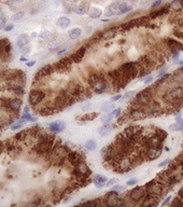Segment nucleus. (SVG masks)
Listing matches in <instances>:
<instances>
[{"label":"nucleus","mask_w":183,"mask_h":207,"mask_svg":"<svg viewBox=\"0 0 183 207\" xmlns=\"http://www.w3.org/2000/svg\"><path fill=\"white\" fill-rule=\"evenodd\" d=\"M154 94H155V89H154V86L145 88L143 91H141L138 94L135 95L130 106L140 107V108L145 109L154 101Z\"/></svg>","instance_id":"f257e3e1"},{"label":"nucleus","mask_w":183,"mask_h":207,"mask_svg":"<svg viewBox=\"0 0 183 207\" xmlns=\"http://www.w3.org/2000/svg\"><path fill=\"white\" fill-rule=\"evenodd\" d=\"M144 188H145V190H147L148 193H150V194L156 197L158 200L160 199L162 200L163 197L167 194V192H168V189L165 188V187L163 186L161 182H158L156 179L151 180L150 182H148V184L144 186Z\"/></svg>","instance_id":"f03ea898"},{"label":"nucleus","mask_w":183,"mask_h":207,"mask_svg":"<svg viewBox=\"0 0 183 207\" xmlns=\"http://www.w3.org/2000/svg\"><path fill=\"white\" fill-rule=\"evenodd\" d=\"M73 175L77 179V182L86 181L92 175V171L87 166V164L84 162V160H82L81 162H79L77 165L73 166Z\"/></svg>","instance_id":"7ed1b4c3"},{"label":"nucleus","mask_w":183,"mask_h":207,"mask_svg":"<svg viewBox=\"0 0 183 207\" xmlns=\"http://www.w3.org/2000/svg\"><path fill=\"white\" fill-rule=\"evenodd\" d=\"M134 164H132V161L130 159L129 154H124V155L120 156L114 163V166L113 169L117 171L119 173H127V172L132 171L134 168Z\"/></svg>","instance_id":"20e7f679"},{"label":"nucleus","mask_w":183,"mask_h":207,"mask_svg":"<svg viewBox=\"0 0 183 207\" xmlns=\"http://www.w3.org/2000/svg\"><path fill=\"white\" fill-rule=\"evenodd\" d=\"M104 205L106 206H121L126 204V202L124 201V199H121L119 197V192L117 191H113L111 190L110 192L107 193V195L104 197Z\"/></svg>","instance_id":"39448f33"},{"label":"nucleus","mask_w":183,"mask_h":207,"mask_svg":"<svg viewBox=\"0 0 183 207\" xmlns=\"http://www.w3.org/2000/svg\"><path fill=\"white\" fill-rule=\"evenodd\" d=\"M127 118L130 121H139V120H143L148 117L147 111L144 108H140V107H135L130 106L129 111L127 112Z\"/></svg>","instance_id":"423d86ee"},{"label":"nucleus","mask_w":183,"mask_h":207,"mask_svg":"<svg viewBox=\"0 0 183 207\" xmlns=\"http://www.w3.org/2000/svg\"><path fill=\"white\" fill-rule=\"evenodd\" d=\"M147 194V190L144 187H136L128 193V200L132 201L134 204H140V202L143 200L144 195Z\"/></svg>","instance_id":"0eeeda50"},{"label":"nucleus","mask_w":183,"mask_h":207,"mask_svg":"<svg viewBox=\"0 0 183 207\" xmlns=\"http://www.w3.org/2000/svg\"><path fill=\"white\" fill-rule=\"evenodd\" d=\"M45 93L42 90H39V89H35L30 92L29 94V104L32 106H37V105L41 104L45 98Z\"/></svg>","instance_id":"6e6552de"},{"label":"nucleus","mask_w":183,"mask_h":207,"mask_svg":"<svg viewBox=\"0 0 183 207\" xmlns=\"http://www.w3.org/2000/svg\"><path fill=\"white\" fill-rule=\"evenodd\" d=\"M92 90H93L94 93L96 94H102V93L109 91V88H110V84H109V81L107 78L102 77L101 79L99 80L98 82H96L93 86H91Z\"/></svg>","instance_id":"1a4fd4ad"},{"label":"nucleus","mask_w":183,"mask_h":207,"mask_svg":"<svg viewBox=\"0 0 183 207\" xmlns=\"http://www.w3.org/2000/svg\"><path fill=\"white\" fill-rule=\"evenodd\" d=\"M145 111H147L148 115H151V117H158V115L162 114L164 110H163L162 105L160 103H157V101L154 99V101L145 108Z\"/></svg>","instance_id":"9d476101"},{"label":"nucleus","mask_w":183,"mask_h":207,"mask_svg":"<svg viewBox=\"0 0 183 207\" xmlns=\"http://www.w3.org/2000/svg\"><path fill=\"white\" fill-rule=\"evenodd\" d=\"M163 152V147L158 148H147L144 153V159L145 161H154L157 158H160L162 155Z\"/></svg>","instance_id":"9b49d317"},{"label":"nucleus","mask_w":183,"mask_h":207,"mask_svg":"<svg viewBox=\"0 0 183 207\" xmlns=\"http://www.w3.org/2000/svg\"><path fill=\"white\" fill-rule=\"evenodd\" d=\"M66 160L68 161L69 164L75 166V165H77L79 162H81L82 160H84V155L82 153H80V152L70 151V152H68V154H67Z\"/></svg>","instance_id":"f8f14e48"},{"label":"nucleus","mask_w":183,"mask_h":207,"mask_svg":"<svg viewBox=\"0 0 183 207\" xmlns=\"http://www.w3.org/2000/svg\"><path fill=\"white\" fill-rule=\"evenodd\" d=\"M22 104L23 103H22V101L19 98H11V99L6 98L4 106H6L9 110L13 111V112H17V111L21 109Z\"/></svg>","instance_id":"ddd939ff"},{"label":"nucleus","mask_w":183,"mask_h":207,"mask_svg":"<svg viewBox=\"0 0 183 207\" xmlns=\"http://www.w3.org/2000/svg\"><path fill=\"white\" fill-rule=\"evenodd\" d=\"M139 205L143 206V207H147V206H156L158 205V199L154 195L150 194V193L147 192V194L144 195L143 200L140 202Z\"/></svg>","instance_id":"4468645a"},{"label":"nucleus","mask_w":183,"mask_h":207,"mask_svg":"<svg viewBox=\"0 0 183 207\" xmlns=\"http://www.w3.org/2000/svg\"><path fill=\"white\" fill-rule=\"evenodd\" d=\"M11 43L8 39H0V56L6 57L11 52Z\"/></svg>","instance_id":"2eb2a0df"},{"label":"nucleus","mask_w":183,"mask_h":207,"mask_svg":"<svg viewBox=\"0 0 183 207\" xmlns=\"http://www.w3.org/2000/svg\"><path fill=\"white\" fill-rule=\"evenodd\" d=\"M66 127V124L63 121H56L53 122L49 125V130L54 134H57V133H60L64 128Z\"/></svg>","instance_id":"dca6fc26"},{"label":"nucleus","mask_w":183,"mask_h":207,"mask_svg":"<svg viewBox=\"0 0 183 207\" xmlns=\"http://www.w3.org/2000/svg\"><path fill=\"white\" fill-rule=\"evenodd\" d=\"M29 42H30V37L27 36V35H25V34L21 35V36L17 38V41H16L17 47H18L21 50L29 47Z\"/></svg>","instance_id":"f3484780"},{"label":"nucleus","mask_w":183,"mask_h":207,"mask_svg":"<svg viewBox=\"0 0 183 207\" xmlns=\"http://www.w3.org/2000/svg\"><path fill=\"white\" fill-rule=\"evenodd\" d=\"M165 43H166L167 48L169 49H178L179 51H183V44L181 42H179L178 40H175L173 38H167L165 40Z\"/></svg>","instance_id":"a211bd4d"},{"label":"nucleus","mask_w":183,"mask_h":207,"mask_svg":"<svg viewBox=\"0 0 183 207\" xmlns=\"http://www.w3.org/2000/svg\"><path fill=\"white\" fill-rule=\"evenodd\" d=\"M107 181H108L107 177L101 176V175L94 176L93 180H92V182H93V184H95L97 188H102V187H104V186H106V184H107Z\"/></svg>","instance_id":"6ab92c4d"},{"label":"nucleus","mask_w":183,"mask_h":207,"mask_svg":"<svg viewBox=\"0 0 183 207\" xmlns=\"http://www.w3.org/2000/svg\"><path fill=\"white\" fill-rule=\"evenodd\" d=\"M54 71V67L51 66V65H47V66L42 67L40 70L37 73V78H43V77H47L49 75H51Z\"/></svg>","instance_id":"aec40b11"},{"label":"nucleus","mask_w":183,"mask_h":207,"mask_svg":"<svg viewBox=\"0 0 183 207\" xmlns=\"http://www.w3.org/2000/svg\"><path fill=\"white\" fill-rule=\"evenodd\" d=\"M85 52H86V48H80L77 52H75L72 56H71V60H72L73 63H80L83 58V56L85 55Z\"/></svg>","instance_id":"412c9836"},{"label":"nucleus","mask_w":183,"mask_h":207,"mask_svg":"<svg viewBox=\"0 0 183 207\" xmlns=\"http://www.w3.org/2000/svg\"><path fill=\"white\" fill-rule=\"evenodd\" d=\"M10 90L14 93L17 96H22V95L25 94V90H24L23 85H19V84H13L10 86Z\"/></svg>","instance_id":"4be33fe9"},{"label":"nucleus","mask_w":183,"mask_h":207,"mask_svg":"<svg viewBox=\"0 0 183 207\" xmlns=\"http://www.w3.org/2000/svg\"><path fill=\"white\" fill-rule=\"evenodd\" d=\"M115 14H117L116 2H114V3H112L111 6H109L108 8L106 9V11H104V15H106V16H112V15H115Z\"/></svg>","instance_id":"5701e85b"},{"label":"nucleus","mask_w":183,"mask_h":207,"mask_svg":"<svg viewBox=\"0 0 183 207\" xmlns=\"http://www.w3.org/2000/svg\"><path fill=\"white\" fill-rule=\"evenodd\" d=\"M73 12L75 13V14L78 15H84L86 14V13L88 12V9H87V6L86 4H80V6H77L73 8Z\"/></svg>","instance_id":"b1692460"},{"label":"nucleus","mask_w":183,"mask_h":207,"mask_svg":"<svg viewBox=\"0 0 183 207\" xmlns=\"http://www.w3.org/2000/svg\"><path fill=\"white\" fill-rule=\"evenodd\" d=\"M57 25L59 26V27L62 28H67L69 25H70V19H69V17H66V16H60L59 19H57Z\"/></svg>","instance_id":"393cba45"},{"label":"nucleus","mask_w":183,"mask_h":207,"mask_svg":"<svg viewBox=\"0 0 183 207\" xmlns=\"http://www.w3.org/2000/svg\"><path fill=\"white\" fill-rule=\"evenodd\" d=\"M88 16L91 17V19H98V17H100L101 16V14H102V12H101V10L100 9H98V8H91V9H88Z\"/></svg>","instance_id":"a878e982"},{"label":"nucleus","mask_w":183,"mask_h":207,"mask_svg":"<svg viewBox=\"0 0 183 207\" xmlns=\"http://www.w3.org/2000/svg\"><path fill=\"white\" fill-rule=\"evenodd\" d=\"M111 130H112V126H111L110 124H104V125H102L101 127H99V130H98V134H99L100 136H107V135L111 132Z\"/></svg>","instance_id":"bb28decb"},{"label":"nucleus","mask_w":183,"mask_h":207,"mask_svg":"<svg viewBox=\"0 0 183 207\" xmlns=\"http://www.w3.org/2000/svg\"><path fill=\"white\" fill-rule=\"evenodd\" d=\"M169 8L175 11H181L183 9V4L181 0H173V1H171L170 3H169Z\"/></svg>","instance_id":"cd10ccee"},{"label":"nucleus","mask_w":183,"mask_h":207,"mask_svg":"<svg viewBox=\"0 0 183 207\" xmlns=\"http://www.w3.org/2000/svg\"><path fill=\"white\" fill-rule=\"evenodd\" d=\"M68 35L70 39H78L82 35V30L81 28H73V29L69 30Z\"/></svg>","instance_id":"c85d7f7f"},{"label":"nucleus","mask_w":183,"mask_h":207,"mask_svg":"<svg viewBox=\"0 0 183 207\" xmlns=\"http://www.w3.org/2000/svg\"><path fill=\"white\" fill-rule=\"evenodd\" d=\"M116 31H117V28H111V29L107 30V31L101 32V37L104 39H110V38H112V37L115 36Z\"/></svg>","instance_id":"c756f323"},{"label":"nucleus","mask_w":183,"mask_h":207,"mask_svg":"<svg viewBox=\"0 0 183 207\" xmlns=\"http://www.w3.org/2000/svg\"><path fill=\"white\" fill-rule=\"evenodd\" d=\"M96 147H97V143H96V141L93 140V139L87 140L85 143V145H84V149H86L87 151H94V150L96 149Z\"/></svg>","instance_id":"7c9ffc66"},{"label":"nucleus","mask_w":183,"mask_h":207,"mask_svg":"<svg viewBox=\"0 0 183 207\" xmlns=\"http://www.w3.org/2000/svg\"><path fill=\"white\" fill-rule=\"evenodd\" d=\"M28 134H29V130H21L19 133H17L16 135H15V139L16 140H26L28 137Z\"/></svg>","instance_id":"2f4dec72"},{"label":"nucleus","mask_w":183,"mask_h":207,"mask_svg":"<svg viewBox=\"0 0 183 207\" xmlns=\"http://www.w3.org/2000/svg\"><path fill=\"white\" fill-rule=\"evenodd\" d=\"M114 109V104L112 103H104V105L101 106V108H100V110L104 111V112H111V111Z\"/></svg>","instance_id":"473e14b6"},{"label":"nucleus","mask_w":183,"mask_h":207,"mask_svg":"<svg viewBox=\"0 0 183 207\" xmlns=\"http://www.w3.org/2000/svg\"><path fill=\"white\" fill-rule=\"evenodd\" d=\"M113 117H114V115H113L112 113L108 112L106 115H104V117L101 118V122L104 124H110L111 122H112V120H113Z\"/></svg>","instance_id":"72a5a7b5"},{"label":"nucleus","mask_w":183,"mask_h":207,"mask_svg":"<svg viewBox=\"0 0 183 207\" xmlns=\"http://www.w3.org/2000/svg\"><path fill=\"white\" fill-rule=\"evenodd\" d=\"M97 113H91V112H88V113H86V114H84V115H82V117H80V118H78V119H81L82 121H91V120H93V119H95L96 117H97Z\"/></svg>","instance_id":"f704fd0d"},{"label":"nucleus","mask_w":183,"mask_h":207,"mask_svg":"<svg viewBox=\"0 0 183 207\" xmlns=\"http://www.w3.org/2000/svg\"><path fill=\"white\" fill-rule=\"evenodd\" d=\"M24 16H25V13L24 12H17V13H15L14 15L12 16V21L13 22H15V23H17V22H21L22 19H24Z\"/></svg>","instance_id":"c9c22d12"},{"label":"nucleus","mask_w":183,"mask_h":207,"mask_svg":"<svg viewBox=\"0 0 183 207\" xmlns=\"http://www.w3.org/2000/svg\"><path fill=\"white\" fill-rule=\"evenodd\" d=\"M22 119H23L24 121H31V122L37 121V118L36 117H32V115L30 114L29 112H24L23 115H22Z\"/></svg>","instance_id":"e433bc0d"},{"label":"nucleus","mask_w":183,"mask_h":207,"mask_svg":"<svg viewBox=\"0 0 183 207\" xmlns=\"http://www.w3.org/2000/svg\"><path fill=\"white\" fill-rule=\"evenodd\" d=\"M24 123H25V121H24L23 119H22L21 121H16L14 124H12V125H11V130H18V128L23 127Z\"/></svg>","instance_id":"4c0bfd02"},{"label":"nucleus","mask_w":183,"mask_h":207,"mask_svg":"<svg viewBox=\"0 0 183 207\" xmlns=\"http://www.w3.org/2000/svg\"><path fill=\"white\" fill-rule=\"evenodd\" d=\"M182 126L180 125V124L178 123H173V124H170L169 125V130H173V132H177V130H182Z\"/></svg>","instance_id":"58836bf2"},{"label":"nucleus","mask_w":183,"mask_h":207,"mask_svg":"<svg viewBox=\"0 0 183 207\" xmlns=\"http://www.w3.org/2000/svg\"><path fill=\"white\" fill-rule=\"evenodd\" d=\"M38 36L39 38L41 39H47L51 36V31H49V30H42V31H40V34H39Z\"/></svg>","instance_id":"ea45409f"},{"label":"nucleus","mask_w":183,"mask_h":207,"mask_svg":"<svg viewBox=\"0 0 183 207\" xmlns=\"http://www.w3.org/2000/svg\"><path fill=\"white\" fill-rule=\"evenodd\" d=\"M142 80H143V82H144L145 84H149V83H151V82L154 80V76L153 75H148L147 77L142 78Z\"/></svg>","instance_id":"a19ab883"},{"label":"nucleus","mask_w":183,"mask_h":207,"mask_svg":"<svg viewBox=\"0 0 183 207\" xmlns=\"http://www.w3.org/2000/svg\"><path fill=\"white\" fill-rule=\"evenodd\" d=\"M170 205L171 206H183V203H182V201L179 199V197H178V195H177V197L173 200V202L170 204Z\"/></svg>","instance_id":"79ce46f5"},{"label":"nucleus","mask_w":183,"mask_h":207,"mask_svg":"<svg viewBox=\"0 0 183 207\" xmlns=\"http://www.w3.org/2000/svg\"><path fill=\"white\" fill-rule=\"evenodd\" d=\"M137 181H138V179H137V178H130V179L128 180L127 182H126V184H127V186H129V187H132V186H135V184H137Z\"/></svg>","instance_id":"37998d69"},{"label":"nucleus","mask_w":183,"mask_h":207,"mask_svg":"<svg viewBox=\"0 0 183 207\" xmlns=\"http://www.w3.org/2000/svg\"><path fill=\"white\" fill-rule=\"evenodd\" d=\"M121 112H122V109H121V108H117V109H113V110L111 111V113H112V114L114 115L115 118L120 117V115H121Z\"/></svg>","instance_id":"c03bdc74"},{"label":"nucleus","mask_w":183,"mask_h":207,"mask_svg":"<svg viewBox=\"0 0 183 207\" xmlns=\"http://www.w3.org/2000/svg\"><path fill=\"white\" fill-rule=\"evenodd\" d=\"M6 19L4 16H1L0 17V30L1 29H4V27H6Z\"/></svg>","instance_id":"a18cd8bd"},{"label":"nucleus","mask_w":183,"mask_h":207,"mask_svg":"<svg viewBox=\"0 0 183 207\" xmlns=\"http://www.w3.org/2000/svg\"><path fill=\"white\" fill-rule=\"evenodd\" d=\"M117 182V179L116 178H111L110 180H108L107 181V184H106V186H108V187H112L113 184H115Z\"/></svg>","instance_id":"49530a36"},{"label":"nucleus","mask_w":183,"mask_h":207,"mask_svg":"<svg viewBox=\"0 0 183 207\" xmlns=\"http://www.w3.org/2000/svg\"><path fill=\"white\" fill-rule=\"evenodd\" d=\"M135 95H136V92H135V91H129V92L125 93L124 97H125V98H132V97H134Z\"/></svg>","instance_id":"de8ad7c7"},{"label":"nucleus","mask_w":183,"mask_h":207,"mask_svg":"<svg viewBox=\"0 0 183 207\" xmlns=\"http://www.w3.org/2000/svg\"><path fill=\"white\" fill-rule=\"evenodd\" d=\"M111 190L113 191H117V192H120V191L124 190V187L121 186V184H115V186H113L112 188H111Z\"/></svg>","instance_id":"09e8293b"},{"label":"nucleus","mask_w":183,"mask_h":207,"mask_svg":"<svg viewBox=\"0 0 183 207\" xmlns=\"http://www.w3.org/2000/svg\"><path fill=\"white\" fill-rule=\"evenodd\" d=\"M166 71H167V68H166V67L163 66L162 68L160 69V72H158V78L163 77V76H164L165 73H166Z\"/></svg>","instance_id":"8fccbe9b"},{"label":"nucleus","mask_w":183,"mask_h":207,"mask_svg":"<svg viewBox=\"0 0 183 207\" xmlns=\"http://www.w3.org/2000/svg\"><path fill=\"white\" fill-rule=\"evenodd\" d=\"M169 161H170V160H169V159H166V160H165V161H163V162H161L160 164H158V167H160V168H161V167L166 166L167 164H169Z\"/></svg>","instance_id":"3c124183"},{"label":"nucleus","mask_w":183,"mask_h":207,"mask_svg":"<svg viewBox=\"0 0 183 207\" xmlns=\"http://www.w3.org/2000/svg\"><path fill=\"white\" fill-rule=\"evenodd\" d=\"M162 1H163V0H155V1L152 3V8L154 9V8H156V6H161V4H162Z\"/></svg>","instance_id":"603ef678"},{"label":"nucleus","mask_w":183,"mask_h":207,"mask_svg":"<svg viewBox=\"0 0 183 207\" xmlns=\"http://www.w3.org/2000/svg\"><path fill=\"white\" fill-rule=\"evenodd\" d=\"M178 197H179V199L181 200L182 203H183V187L179 190V192H178Z\"/></svg>","instance_id":"864d4df0"},{"label":"nucleus","mask_w":183,"mask_h":207,"mask_svg":"<svg viewBox=\"0 0 183 207\" xmlns=\"http://www.w3.org/2000/svg\"><path fill=\"white\" fill-rule=\"evenodd\" d=\"M121 98H122V95H120V94L114 95V96L111 98V101H119V99H121Z\"/></svg>","instance_id":"5fc2aeb1"},{"label":"nucleus","mask_w":183,"mask_h":207,"mask_svg":"<svg viewBox=\"0 0 183 207\" xmlns=\"http://www.w3.org/2000/svg\"><path fill=\"white\" fill-rule=\"evenodd\" d=\"M176 121H177V122H176V123L180 124V125H181L182 127H183V119H182L181 117H180V115H179V117H177V119H176Z\"/></svg>","instance_id":"6e6d98bb"},{"label":"nucleus","mask_w":183,"mask_h":207,"mask_svg":"<svg viewBox=\"0 0 183 207\" xmlns=\"http://www.w3.org/2000/svg\"><path fill=\"white\" fill-rule=\"evenodd\" d=\"M170 200H171V195H169V197H166V200H165V201L162 203V206H165V205H166V204H168L169 202H170Z\"/></svg>","instance_id":"4d7b16f0"},{"label":"nucleus","mask_w":183,"mask_h":207,"mask_svg":"<svg viewBox=\"0 0 183 207\" xmlns=\"http://www.w3.org/2000/svg\"><path fill=\"white\" fill-rule=\"evenodd\" d=\"M13 27H14V26H13L12 24H10V25H8V26L4 27V30H6V31H10V30L13 29Z\"/></svg>","instance_id":"13d9d810"},{"label":"nucleus","mask_w":183,"mask_h":207,"mask_svg":"<svg viewBox=\"0 0 183 207\" xmlns=\"http://www.w3.org/2000/svg\"><path fill=\"white\" fill-rule=\"evenodd\" d=\"M67 51H68V49H63V50H60V51H58V52H57V55H58V56L63 55V54H65Z\"/></svg>","instance_id":"bf43d9fd"},{"label":"nucleus","mask_w":183,"mask_h":207,"mask_svg":"<svg viewBox=\"0 0 183 207\" xmlns=\"http://www.w3.org/2000/svg\"><path fill=\"white\" fill-rule=\"evenodd\" d=\"M36 65V60H31V62H28L27 63V66L28 67H32V66H35Z\"/></svg>","instance_id":"052dcab7"},{"label":"nucleus","mask_w":183,"mask_h":207,"mask_svg":"<svg viewBox=\"0 0 183 207\" xmlns=\"http://www.w3.org/2000/svg\"><path fill=\"white\" fill-rule=\"evenodd\" d=\"M10 1H12V2H18V3H21V2H24L25 0H10Z\"/></svg>","instance_id":"680f3d73"},{"label":"nucleus","mask_w":183,"mask_h":207,"mask_svg":"<svg viewBox=\"0 0 183 207\" xmlns=\"http://www.w3.org/2000/svg\"><path fill=\"white\" fill-rule=\"evenodd\" d=\"M19 60H21V62H26V60H27V58L24 57V56H22V57L19 58Z\"/></svg>","instance_id":"e2e57ef3"},{"label":"nucleus","mask_w":183,"mask_h":207,"mask_svg":"<svg viewBox=\"0 0 183 207\" xmlns=\"http://www.w3.org/2000/svg\"><path fill=\"white\" fill-rule=\"evenodd\" d=\"M37 36H38V35H37V32H32V34H31L32 38H35V37H37Z\"/></svg>","instance_id":"0e129e2a"},{"label":"nucleus","mask_w":183,"mask_h":207,"mask_svg":"<svg viewBox=\"0 0 183 207\" xmlns=\"http://www.w3.org/2000/svg\"><path fill=\"white\" fill-rule=\"evenodd\" d=\"M69 2H75V1H78V0H68Z\"/></svg>","instance_id":"69168bd1"},{"label":"nucleus","mask_w":183,"mask_h":207,"mask_svg":"<svg viewBox=\"0 0 183 207\" xmlns=\"http://www.w3.org/2000/svg\"><path fill=\"white\" fill-rule=\"evenodd\" d=\"M129 1H132V2H135V1H137V0H129Z\"/></svg>","instance_id":"338daca9"},{"label":"nucleus","mask_w":183,"mask_h":207,"mask_svg":"<svg viewBox=\"0 0 183 207\" xmlns=\"http://www.w3.org/2000/svg\"><path fill=\"white\" fill-rule=\"evenodd\" d=\"M42 1H44V2H45V1H49V0H42Z\"/></svg>","instance_id":"774afa93"}]
</instances>
